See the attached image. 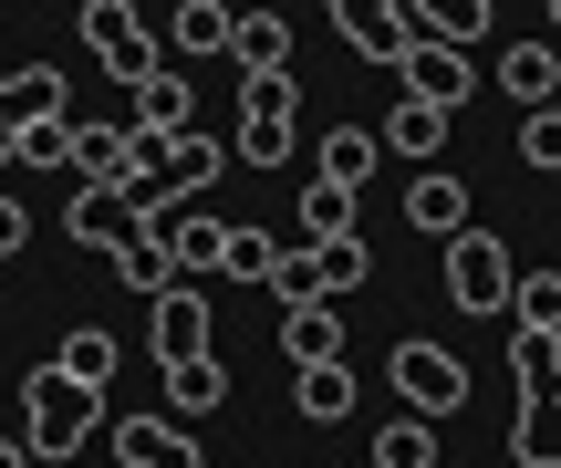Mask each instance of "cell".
<instances>
[{"instance_id":"1","label":"cell","mask_w":561,"mask_h":468,"mask_svg":"<svg viewBox=\"0 0 561 468\" xmlns=\"http://www.w3.org/2000/svg\"><path fill=\"white\" fill-rule=\"evenodd\" d=\"M104 427V396L94 386H73L62 365H32L21 375V448H32V468H53V458H83V437Z\"/></svg>"},{"instance_id":"2","label":"cell","mask_w":561,"mask_h":468,"mask_svg":"<svg viewBox=\"0 0 561 468\" xmlns=\"http://www.w3.org/2000/svg\"><path fill=\"white\" fill-rule=\"evenodd\" d=\"M291 136H301V83H291V62H280V73H240V136H229V157H240V167H280V157H291Z\"/></svg>"},{"instance_id":"3","label":"cell","mask_w":561,"mask_h":468,"mask_svg":"<svg viewBox=\"0 0 561 468\" xmlns=\"http://www.w3.org/2000/svg\"><path fill=\"white\" fill-rule=\"evenodd\" d=\"M510 282H520V261H510L500 229H479V219L447 229V303H458V312H479V323L510 312Z\"/></svg>"},{"instance_id":"4","label":"cell","mask_w":561,"mask_h":468,"mask_svg":"<svg viewBox=\"0 0 561 468\" xmlns=\"http://www.w3.org/2000/svg\"><path fill=\"white\" fill-rule=\"evenodd\" d=\"M385 375H396V396H405L416 416H458V407H468V365H458L447 344H426V333H405V344L385 354Z\"/></svg>"},{"instance_id":"5","label":"cell","mask_w":561,"mask_h":468,"mask_svg":"<svg viewBox=\"0 0 561 468\" xmlns=\"http://www.w3.org/2000/svg\"><path fill=\"white\" fill-rule=\"evenodd\" d=\"M83 53H94V62H115V83H136L146 62H167L136 0H83Z\"/></svg>"},{"instance_id":"6","label":"cell","mask_w":561,"mask_h":468,"mask_svg":"<svg viewBox=\"0 0 561 468\" xmlns=\"http://www.w3.org/2000/svg\"><path fill=\"white\" fill-rule=\"evenodd\" d=\"M146 229H157V250L178 261V282H208V271H219V240H229V219H208L198 198H167V208H146Z\"/></svg>"},{"instance_id":"7","label":"cell","mask_w":561,"mask_h":468,"mask_svg":"<svg viewBox=\"0 0 561 468\" xmlns=\"http://www.w3.org/2000/svg\"><path fill=\"white\" fill-rule=\"evenodd\" d=\"M396 73H405V94H416V104H437V115H458V104L468 94H479V73H468V53H458V42H405V53H396Z\"/></svg>"},{"instance_id":"8","label":"cell","mask_w":561,"mask_h":468,"mask_svg":"<svg viewBox=\"0 0 561 468\" xmlns=\"http://www.w3.org/2000/svg\"><path fill=\"white\" fill-rule=\"evenodd\" d=\"M146 303H157V312H146V344H157V365L208 354V333H219V323H208V292H198V282H167V292H146Z\"/></svg>"},{"instance_id":"9","label":"cell","mask_w":561,"mask_h":468,"mask_svg":"<svg viewBox=\"0 0 561 468\" xmlns=\"http://www.w3.org/2000/svg\"><path fill=\"white\" fill-rule=\"evenodd\" d=\"M115 468H198L187 416H115Z\"/></svg>"},{"instance_id":"10","label":"cell","mask_w":561,"mask_h":468,"mask_svg":"<svg viewBox=\"0 0 561 468\" xmlns=\"http://www.w3.org/2000/svg\"><path fill=\"white\" fill-rule=\"evenodd\" d=\"M333 32L354 42L364 62H396L405 42H416V21H405V0H333Z\"/></svg>"},{"instance_id":"11","label":"cell","mask_w":561,"mask_h":468,"mask_svg":"<svg viewBox=\"0 0 561 468\" xmlns=\"http://www.w3.org/2000/svg\"><path fill=\"white\" fill-rule=\"evenodd\" d=\"M125 94H136V125H157V136H187V125H198V83H187L178 62H146Z\"/></svg>"},{"instance_id":"12","label":"cell","mask_w":561,"mask_h":468,"mask_svg":"<svg viewBox=\"0 0 561 468\" xmlns=\"http://www.w3.org/2000/svg\"><path fill=\"white\" fill-rule=\"evenodd\" d=\"M62 229H73L83 250H115V240H136V229H146V208L125 198V187H73V208H62Z\"/></svg>"},{"instance_id":"13","label":"cell","mask_w":561,"mask_h":468,"mask_svg":"<svg viewBox=\"0 0 561 468\" xmlns=\"http://www.w3.org/2000/svg\"><path fill=\"white\" fill-rule=\"evenodd\" d=\"M291 416L301 427H343V416H354V365H343V354L291 365Z\"/></svg>"},{"instance_id":"14","label":"cell","mask_w":561,"mask_h":468,"mask_svg":"<svg viewBox=\"0 0 561 468\" xmlns=\"http://www.w3.org/2000/svg\"><path fill=\"white\" fill-rule=\"evenodd\" d=\"M500 94L520 104V115L561 104V53H551V42H510V53H500Z\"/></svg>"},{"instance_id":"15","label":"cell","mask_w":561,"mask_h":468,"mask_svg":"<svg viewBox=\"0 0 561 468\" xmlns=\"http://www.w3.org/2000/svg\"><path fill=\"white\" fill-rule=\"evenodd\" d=\"M405 229H426V240H447V229H468V178H458V167H447V178L426 167V178L405 187Z\"/></svg>"},{"instance_id":"16","label":"cell","mask_w":561,"mask_h":468,"mask_svg":"<svg viewBox=\"0 0 561 468\" xmlns=\"http://www.w3.org/2000/svg\"><path fill=\"white\" fill-rule=\"evenodd\" d=\"M229 62L240 73H280L291 62V21L280 11H229Z\"/></svg>"},{"instance_id":"17","label":"cell","mask_w":561,"mask_h":468,"mask_svg":"<svg viewBox=\"0 0 561 468\" xmlns=\"http://www.w3.org/2000/svg\"><path fill=\"white\" fill-rule=\"evenodd\" d=\"M229 167H240V157H229V136L187 125V136H178V157H167V198H198V187H208V178H229Z\"/></svg>"},{"instance_id":"18","label":"cell","mask_w":561,"mask_h":468,"mask_svg":"<svg viewBox=\"0 0 561 468\" xmlns=\"http://www.w3.org/2000/svg\"><path fill=\"white\" fill-rule=\"evenodd\" d=\"M219 407H229V365H219V354L167 365V416H219Z\"/></svg>"},{"instance_id":"19","label":"cell","mask_w":561,"mask_h":468,"mask_svg":"<svg viewBox=\"0 0 561 468\" xmlns=\"http://www.w3.org/2000/svg\"><path fill=\"white\" fill-rule=\"evenodd\" d=\"M510 375H520V407H551L561 396V333H510Z\"/></svg>"},{"instance_id":"20","label":"cell","mask_w":561,"mask_h":468,"mask_svg":"<svg viewBox=\"0 0 561 468\" xmlns=\"http://www.w3.org/2000/svg\"><path fill=\"white\" fill-rule=\"evenodd\" d=\"M229 11H240V0H178V11H167V42H178L187 62L229 53Z\"/></svg>"},{"instance_id":"21","label":"cell","mask_w":561,"mask_h":468,"mask_svg":"<svg viewBox=\"0 0 561 468\" xmlns=\"http://www.w3.org/2000/svg\"><path fill=\"white\" fill-rule=\"evenodd\" d=\"M280 354H291V365H322V354H343L333 303H280Z\"/></svg>"},{"instance_id":"22","label":"cell","mask_w":561,"mask_h":468,"mask_svg":"<svg viewBox=\"0 0 561 468\" xmlns=\"http://www.w3.org/2000/svg\"><path fill=\"white\" fill-rule=\"evenodd\" d=\"M375 167H385V136H375V125H333V136H322V178H343L354 198H364Z\"/></svg>"},{"instance_id":"23","label":"cell","mask_w":561,"mask_h":468,"mask_svg":"<svg viewBox=\"0 0 561 468\" xmlns=\"http://www.w3.org/2000/svg\"><path fill=\"white\" fill-rule=\"evenodd\" d=\"M375 136H385V157H437V146H447V115H437V104H416V94H405L396 115L375 125Z\"/></svg>"},{"instance_id":"24","label":"cell","mask_w":561,"mask_h":468,"mask_svg":"<svg viewBox=\"0 0 561 468\" xmlns=\"http://www.w3.org/2000/svg\"><path fill=\"white\" fill-rule=\"evenodd\" d=\"M343 229H364L354 187H343V178H312V187H301V240H343Z\"/></svg>"},{"instance_id":"25","label":"cell","mask_w":561,"mask_h":468,"mask_svg":"<svg viewBox=\"0 0 561 468\" xmlns=\"http://www.w3.org/2000/svg\"><path fill=\"white\" fill-rule=\"evenodd\" d=\"M53 365L62 375H73V386H115V333H94V323H73V333H62V344H53Z\"/></svg>"},{"instance_id":"26","label":"cell","mask_w":561,"mask_h":468,"mask_svg":"<svg viewBox=\"0 0 561 468\" xmlns=\"http://www.w3.org/2000/svg\"><path fill=\"white\" fill-rule=\"evenodd\" d=\"M405 21H416L426 42H458V53H468V42L489 32V0H405Z\"/></svg>"},{"instance_id":"27","label":"cell","mask_w":561,"mask_h":468,"mask_svg":"<svg viewBox=\"0 0 561 468\" xmlns=\"http://www.w3.org/2000/svg\"><path fill=\"white\" fill-rule=\"evenodd\" d=\"M11 167H73V115H21L11 125Z\"/></svg>"},{"instance_id":"28","label":"cell","mask_w":561,"mask_h":468,"mask_svg":"<svg viewBox=\"0 0 561 468\" xmlns=\"http://www.w3.org/2000/svg\"><path fill=\"white\" fill-rule=\"evenodd\" d=\"M375 468H437V416L405 407L396 427H375Z\"/></svg>"},{"instance_id":"29","label":"cell","mask_w":561,"mask_h":468,"mask_svg":"<svg viewBox=\"0 0 561 468\" xmlns=\"http://www.w3.org/2000/svg\"><path fill=\"white\" fill-rule=\"evenodd\" d=\"M104 261H115V282H125V292H167V282H178V261L157 250V229H136V240H115Z\"/></svg>"},{"instance_id":"30","label":"cell","mask_w":561,"mask_h":468,"mask_svg":"<svg viewBox=\"0 0 561 468\" xmlns=\"http://www.w3.org/2000/svg\"><path fill=\"white\" fill-rule=\"evenodd\" d=\"M73 167L83 187H125V125H73Z\"/></svg>"},{"instance_id":"31","label":"cell","mask_w":561,"mask_h":468,"mask_svg":"<svg viewBox=\"0 0 561 468\" xmlns=\"http://www.w3.org/2000/svg\"><path fill=\"white\" fill-rule=\"evenodd\" d=\"M21 115H73V83H62L53 62H21V73H11V125Z\"/></svg>"},{"instance_id":"32","label":"cell","mask_w":561,"mask_h":468,"mask_svg":"<svg viewBox=\"0 0 561 468\" xmlns=\"http://www.w3.org/2000/svg\"><path fill=\"white\" fill-rule=\"evenodd\" d=\"M510 458H520V468H561V396H551V407H520Z\"/></svg>"},{"instance_id":"33","label":"cell","mask_w":561,"mask_h":468,"mask_svg":"<svg viewBox=\"0 0 561 468\" xmlns=\"http://www.w3.org/2000/svg\"><path fill=\"white\" fill-rule=\"evenodd\" d=\"M510 323L561 333V271H520V282H510Z\"/></svg>"},{"instance_id":"34","label":"cell","mask_w":561,"mask_h":468,"mask_svg":"<svg viewBox=\"0 0 561 468\" xmlns=\"http://www.w3.org/2000/svg\"><path fill=\"white\" fill-rule=\"evenodd\" d=\"M271 261H280L271 229H240V219H229V240H219V271H229V282H271Z\"/></svg>"},{"instance_id":"35","label":"cell","mask_w":561,"mask_h":468,"mask_svg":"<svg viewBox=\"0 0 561 468\" xmlns=\"http://www.w3.org/2000/svg\"><path fill=\"white\" fill-rule=\"evenodd\" d=\"M520 167H561V104H541V115H520Z\"/></svg>"},{"instance_id":"36","label":"cell","mask_w":561,"mask_h":468,"mask_svg":"<svg viewBox=\"0 0 561 468\" xmlns=\"http://www.w3.org/2000/svg\"><path fill=\"white\" fill-rule=\"evenodd\" d=\"M21 240H32V208H21V198H0V261H11Z\"/></svg>"},{"instance_id":"37","label":"cell","mask_w":561,"mask_h":468,"mask_svg":"<svg viewBox=\"0 0 561 468\" xmlns=\"http://www.w3.org/2000/svg\"><path fill=\"white\" fill-rule=\"evenodd\" d=\"M0 468H32V448H21V437H0Z\"/></svg>"},{"instance_id":"38","label":"cell","mask_w":561,"mask_h":468,"mask_svg":"<svg viewBox=\"0 0 561 468\" xmlns=\"http://www.w3.org/2000/svg\"><path fill=\"white\" fill-rule=\"evenodd\" d=\"M0 167H11V115H0Z\"/></svg>"},{"instance_id":"39","label":"cell","mask_w":561,"mask_h":468,"mask_svg":"<svg viewBox=\"0 0 561 468\" xmlns=\"http://www.w3.org/2000/svg\"><path fill=\"white\" fill-rule=\"evenodd\" d=\"M0 115H11V73H0Z\"/></svg>"},{"instance_id":"40","label":"cell","mask_w":561,"mask_h":468,"mask_svg":"<svg viewBox=\"0 0 561 468\" xmlns=\"http://www.w3.org/2000/svg\"><path fill=\"white\" fill-rule=\"evenodd\" d=\"M551 32H561V0H551Z\"/></svg>"},{"instance_id":"41","label":"cell","mask_w":561,"mask_h":468,"mask_svg":"<svg viewBox=\"0 0 561 468\" xmlns=\"http://www.w3.org/2000/svg\"><path fill=\"white\" fill-rule=\"evenodd\" d=\"M53 468H73V458H53Z\"/></svg>"}]
</instances>
